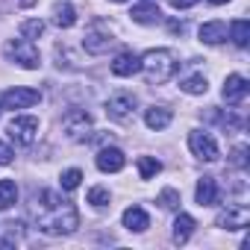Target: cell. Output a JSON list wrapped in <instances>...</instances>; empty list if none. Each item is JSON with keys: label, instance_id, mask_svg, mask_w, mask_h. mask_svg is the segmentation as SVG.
<instances>
[{"label": "cell", "instance_id": "obj_1", "mask_svg": "<svg viewBox=\"0 0 250 250\" xmlns=\"http://www.w3.org/2000/svg\"><path fill=\"white\" fill-rule=\"evenodd\" d=\"M30 215L36 221V227L47 235H71L77 227H80V215L74 209V203L62 200L56 191L50 188H42L33 194V203H30Z\"/></svg>", "mask_w": 250, "mask_h": 250}, {"label": "cell", "instance_id": "obj_2", "mask_svg": "<svg viewBox=\"0 0 250 250\" xmlns=\"http://www.w3.org/2000/svg\"><path fill=\"white\" fill-rule=\"evenodd\" d=\"M142 59V74H145V80L150 83V85H162V83H168L177 71H180V62H177V56L171 53V50H165V47H156V50H147L145 56H139Z\"/></svg>", "mask_w": 250, "mask_h": 250}, {"label": "cell", "instance_id": "obj_3", "mask_svg": "<svg viewBox=\"0 0 250 250\" xmlns=\"http://www.w3.org/2000/svg\"><path fill=\"white\" fill-rule=\"evenodd\" d=\"M3 56H6L9 62H15V65L27 68V71H36V68L42 65V56H39L36 44L27 42V39H9V42L3 44Z\"/></svg>", "mask_w": 250, "mask_h": 250}, {"label": "cell", "instance_id": "obj_4", "mask_svg": "<svg viewBox=\"0 0 250 250\" xmlns=\"http://www.w3.org/2000/svg\"><path fill=\"white\" fill-rule=\"evenodd\" d=\"M62 130L71 142H88L91 139V130H94V124H91V115L85 109H71L65 118H62Z\"/></svg>", "mask_w": 250, "mask_h": 250}, {"label": "cell", "instance_id": "obj_5", "mask_svg": "<svg viewBox=\"0 0 250 250\" xmlns=\"http://www.w3.org/2000/svg\"><path fill=\"white\" fill-rule=\"evenodd\" d=\"M115 36L112 30L103 24V21H94L88 30H85V39H83V47L91 53V56H100V53H109V47H115Z\"/></svg>", "mask_w": 250, "mask_h": 250}, {"label": "cell", "instance_id": "obj_6", "mask_svg": "<svg viewBox=\"0 0 250 250\" xmlns=\"http://www.w3.org/2000/svg\"><path fill=\"white\" fill-rule=\"evenodd\" d=\"M6 133H9V139L18 147H30L36 142V136H39V118H33V115H15L9 121V130Z\"/></svg>", "mask_w": 250, "mask_h": 250}, {"label": "cell", "instance_id": "obj_7", "mask_svg": "<svg viewBox=\"0 0 250 250\" xmlns=\"http://www.w3.org/2000/svg\"><path fill=\"white\" fill-rule=\"evenodd\" d=\"M188 147H191V153H194L197 159H203V162H215V159L221 156L215 136H212V133H203V130L188 133Z\"/></svg>", "mask_w": 250, "mask_h": 250}, {"label": "cell", "instance_id": "obj_8", "mask_svg": "<svg viewBox=\"0 0 250 250\" xmlns=\"http://www.w3.org/2000/svg\"><path fill=\"white\" fill-rule=\"evenodd\" d=\"M39 100H42V94L36 88H9V91H3V97H0V106L15 112V109H30Z\"/></svg>", "mask_w": 250, "mask_h": 250}, {"label": "cell", "instance_id": "obj_9", "mask_svg": "<svg viewBox=\"0 0 250 250\" xmlns=\"http://www.w3.org/2000/svg\"><path fill=\"white\" fill-rule=\"evenodd\" d=\"M247 221H250L247 206H244V203H229V206L215 218V227H221V229H244Z\"/></svg>", "mask_w": 250, "mask_h": 250}, {"label": "cell", "instance_id": "obj_10", "mask_svg": "<svg viewBox=\"0 0 250 250\" xmlns=\"http://www.w3.org/2000/svg\"><path fill=\"white\" fill-rule=\"evenodd\" d=\"M133 109H136V97L127 94V91H121V94H112L106 100V115L112 121H127L133 118Z\"/></svg>", "mask_w": 250, "mask_h": 250}, {"label": "cell", "instance_id": "obj_11", "mask_svg": "<svg viewBox=\"0 0 250 250\" xmlns=\"http://www.w3.org/2000/svg\"><path fill=\"white\" fill-rule=\"evenodd\" d=\"M247 91H250L247 77H241V74H229V77L224 80V100H227L229 106L241 103V100L247 97Z\"/></svg>", "mask_w": 250, "mask_h": 250}, {"label": "cell", "instance_id": "obj_12", "mask_svg": "<svg viewBox=\"0 0 250 250\" xmlns=\"http://www.w3.org/2000/svg\"><path fill=\"white\" fill-rule=\"evenodd\" d=\"M94 162H97V171H103V174H118L124 165H127V156H124V150H118V147H103Z\"/></svg>", "mask_w": 250, "mask_h": 250}, {"label": "cell", "instance_id": "obj_13", "mask_svg": "<svg viewBox=\"0 0 250 250\" xmlns=\"http://www.w3.org/2000/svg\"><path fill=\"white\" fill-rule=\"evenodd\" d=\"M194 200H197L200 206H215V203L221 200V191H218V183H215V177H200V180H197Z\"/></svg>", "mask_w": 250, "mask_h": 250}, {"label": "cell", "instance_id": "obj_14", "mask_svg": "<svg viewBox=\"0 0 250 250\" xmlns=\"http://www.w3.org/2000/svg\"><path fill=\"white\" fill-rule=\"evenodd\" d=\"M139 68H142V59H139L133 50L118 53L115 62H112V74H115V77H133V74H139Z\"/></svg>", "mask_w": 250, "mask_h": 250}, {"label": "cell", "instance_id": "obj_15", "mask_svg": "<svg viewBox=\"0 0 250 250\" xmlns=\"http://www.w3.org/2000/svg\"><path fill=\"white\" fill-rule=\"evenodd\" d=\"M121 221H124V227H127L130 232H145V229L150 227V218H147V212H145L142 206H130V209H124Z\"/></svg>", "mask_w": 250, "mask_h": 250}, {"label": "cell", "instance_id": "obj_16", "mask_svg": "<svg viewBox=\"0 0 250 250\" xmlns=\"http://www.w3.org/2000/svg\"><path fill=\"white\" fill-rule=\"evenodd\" d=\"M171 118H174V112H171L168 106H150V109L145 112V124H147L150 130H156V133L168 127V124H171Z\"/></svg>", "mask_w": 250, "mask_h": 250}, {"label": "cell", "instance_id": "obj_17", "mask_svg": "<svg viewBox=\"0 0 250 250\" xmlns=\"http://www.w3.org/2000/svg\"><path fill=\"white\" fill-rule=\"evenodd\" d=\"M130 15H133V21H136V24H142V27L162 24V12H159V6H156V3H142V6H136Z\"/></svg>", "mask_w": 250, "mask_h": 250}, {"label": "cell", "instance_id": "obj_18", "mask_svg": "<svg viewBox=\"0 0 250 250\" xmlns=\"http://www.w3.org/2000/svg\"><path fill=\"white\" fill-rule=\"evenodd\" d=\"M200 42L203 44H221V42H227V24L224 21H206L200 27Z\"/></svg>", "mask_w": 250, "mask_h": 250}, {"label": "cell", "instance_id": "obj_19", "mask_svg": "<svg viewBox=\"0 0 250 250\" xmlns=\"http://www.w3.org/2000/svg\"><path fill=\"white\" fill-rule=\"evenodd\" d=\"M194 218L191 215H186V212H180L177 215V221H174V232H171V238L177 241V244H186L188 238H191V232H194Z\"/></svg>", "mask_w": 250, "mask_h": 250}, {"label": "cell", "instance_id": "obj_20", "mask_svg": "<svg viewBox=\"0 0 250 250\" xmlns=\"http://www.w3.org/2000/svg\"><path fill=\"white\" fill-rule=\"evenodd\" d=\"M53 24H56L59 30H71V27L77 24V9H74L71 3H56V6H53Z\"/></svg>", "mask_w": 250, "mask_h": 250}, {"label": "cell", "instance_id": "obj_21", "mask_svg": "<svg viewBox=\"0 0 250 250\" xmlns=\"http://www.w3.org/2000/svg\"><path fill=\"white\" fill-rule=\"evenodd\" d=\"M229 36H232V44L244 50V47L250 44V21H247V18H238V21H232V27H229Z\"/></svg>", "mask_w": 250, "mask_h": 250}, {"label": "cell", "instance_id": "obj_22", "mask_svg": "<svg viewBox=\"0 0 250 250\" xmlns=\"http://www.w3.org/2000/svg\"><path fill=\"white\" fill-rule=\"evenodd\" d=\"M15 200H18V186H15V180H0V212L12 209Z\"/></svg>", "mask_w": 250, "mask_h": 250}, {"label": "cell", "instance_id": "obj_23", "mask_svg": "<svg viewBox=\"0 0 250 250\" xmlns=\"http://www.w3.org/2000/svg\"><path fill=\"white\" fill-rule=\"evenodd\" d=\"M180 88H183L186 94H206V91H209V83H206L203 74H191V77H186V80L180 83Z\"/></svg>", "mask_w": 250, "mask_h": 250}, {"label": "cell", "instance_id": "obj_24", "mask_svg": "<svg viewBox=\"0 0 250 250\" xmlns=\"http://www.w3.org/2000/svg\"><path fill=\"white\" fill-rule=\"evenodd\" d=\"M136 165H139V177H142V180H153V177L162 171V162H159L156 156H139Z\"/></svg>", "mask_w": 250, "mask_h": 250}, {"label": "cell", "instance_id": "obj_25", "mask_svg": "<svg viewBox=\"0 0 250 250\" xmlns=\"http://www.w3.org/2000/svg\"><path fill=\"white\" fill-rule=\"evenodd\" d=\"M39 36H44V21H42V18H30V21L21 24V39L33 42V39H39Z\"/></svg>", "mask_w": 250, "mask_h": 250}, {"label": "cell", "instance_id": "obj_26", "mask_svg": "<svg viewBox=\"0 0 250 250\" xmlns=\"http://www.w3.org/2000/svg\"><path fill=\"white\" fill-rule=\"evenodd\" d=\"M109 200H112L109 188H103V186H94V188H88V203H91L94 209H106V206H109Z\"/></svg>", "mask_w": 250, "mask_h": 250}, {"label": "cell", "instance_id": "obj_27", "mask_svg": "<svg viewBox=\"0 0 250 250\" xmlns=\"http://www.w3.org/2000/svg\"><path fill=\"white\" fill-rule=\"evenodd\" d=\"M59 183H62L65 191H74V188H80V183H83V171H80V168H68V171H62Z\"/></svg>", "mask_w": 250, "mask_h": 250}, {"label": "cell", "instance_id": "obj_28", "mask_svg": "<svg viewBox=\"0 0 250 250\" xmlns=\"http://www.w3.org/2000/svg\"><path fill=\"white\" fill-rule=\"evenodd\" d=\"M159 203H162V209H171V212H177V209H180V191H177V188H162V194H159Z\"/></svg>", "mask_w": 250, "mask_h": 250}, {"label": "cell", "instance_id": "obj_29", "mask_svg": "<svg viewBox=\"0 0 250 250\" xmlns=\"http://www.w3.org/2000/svg\"><path fill=\"white\" fill-rule=\"evenodd\" d=\"M244 162H247V147L238 145V147L232 150V165H235V168H244Z\"/></svg>", "mask_w": 250, "mask_h": 250}, {"label": "cell", "instance_id": "obj_30", "mask_svg": "<svg viewBox=\"0 0 250 250\" xmlns=\"http://www.w3.org/2000/svg\"><path fill=\"white\" fill-rule=\"evenodd\" d=\"M15 159V150L9 147V145H3V142H0V165H9Z\"/></svg>", "mask_w": 250, "mask_h": 250}, {"label": "cell", "instance_id": "obj_31", "mask_svg": "<svg viewBox=\"0 0 250 250\" xmlns=\"http://www.w3.org/2000/svg\"><path fill=\"white\" fill-rule=\"evenodd\" d=\"M168 3L174 6V9H188V6H194L197 0H168Z\"/></svg>", "mask_w": 250, "mask_h": 250}, {"label": "cell", "instance_id": "obj_32", "mask_svg": "<svg viewBox=\"0 0 250 250\" xmlns=\"http://www.w3.org/2000/svg\"><path fill=\"white\" fill-rule=\"evenodd\" d=\"M15 3H18V6H33L36 0H15Z\"/></svg>", "mask_w": 250, "mask_h": 250}, {"label": "cell", "instance_id": "obj_33", "mask_svg": "<svg viewBox=\"0 0 250 250\" xmlns=\"http://www.w3.org/2000/svg\"><path fill=\"white\" fill-rule=\"evenodd\" d=\"M209 3H215V6H224V3H229V0H209Z\"/></svg>", "mask_w": 250, "mask_h": 250}, {"label": "cell", "instance_id": "obj_34", "mask_svg": "<svg viewBox=\"0 0 250 250\" xmlns=\"http://www.w3.org/2000/svg\"><path fill=\"white\" fill-rule=\"evenodd\" d=\"M112 3H124V0H112Z\"/></svg>", "mask_w": 250, "mask_h": 250}, {"label": "cell", "instance_id": "obj_35", "mask_svg": "<svg viewBox=\"0 0 250 250\" xmlns=\"http://www.w3.org/2000/svg\"><path fill=\"white\" fill-rule=\"evenodd\" d=\"M142 3H153V0H142Z\"/></svg>", "mask_w": 250, "mask_h": 250}]
</instances>
